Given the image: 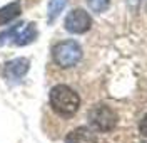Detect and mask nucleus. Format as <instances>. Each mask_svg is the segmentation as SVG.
<instances>
[{
	"label": "nucleus",
	"instance_id": "1",
	"mask_svg": "<svg viewBox=\"0 0 147 143\" xmlns=\"http://www.w3.org/2000/svg\"><path fill=\"white\" fill-rule=\"evenodd\" d=\"M50 106L57 114L70 118L79 111L80 98L67 84H57L50 89Z\"/></svg>",
	"mask_w": 147,
	"mask_h": 143
},
{
	"label": "nucleus",
	"instance_id": "2",
	"mask_svg": "<svg viewBox=\"0 0 147 143\" xmlns=\"http://www.w3.org/2000/svg\"><path fill=\"white\" fill-rule=\"evenodd\" d=\"M54 62L60 67H74L82 59V47L75 40H64L59 42L52 51Z\"/></svg>",
	"mask_w": 147,
	"mask_h": 143
},
{
	"label": "nucleus",
	"instance_id": "3",
	"mask_svg": "<svg viewBox=\"0 0 147 143\" xmlns=\"http://www.w3.org/2000/svg\"><path fill=\"white\" fill-rule=\"evenodd\" d=\"M89 123L97 131H110L117 125V114L107 105H97L89 111Z\"/></svg>",
	"mask_w": 147,
	"mask_h": 143
},
{
	"label": "nucleus",
	"instance_id": "4",
	"mask_svg": "<svg viewBox=\"0 0 147 143\" xmlns=\"http://www.w3.org/2000/svg\"><path fill=\"white\" fill-rule=\"evenodd\" d=\"M92 27V17L84 9H74L65 17V30L70 34H85Z\"/></svg>",
	"mask_w": 147,
	"mask_h": 143
},
{
	"label": "nucleus",
	"instance_id": "5",
	"mask_svg": "<svg viewBox=\"0 0 147 143\" xmlns=\"http://www.w3.org/2000/svg\"><path fill=\"white\" fill-rule=\"evenodd\" d=\"M30 67V61L25 57H17V59H12L5 64V77L10 81H18L20 77L25 76V73Z\"/></svg>",
	"mask_w": 147,
	"mask_h": 143
},
{
	"label": "nucleus",
	"instance_id": "6",
	"mask_svg": "<svg viewBox=\"0 0 147 143\" xmlns=\"http://www.w3.org/2000/svg\"><path fill=\"white\" fill-rule=\"evenodd\" d=\"M37 39V29L34 24H20L18 32L15 36V44L17 46H27Z\"/></svg>",
	"mask_w": 147,
	"mask_h": 143
},
{
	"label": "nucleus",
	"instance_id": "7",
	"mask_svg": "<svg viewBox=\"0 0 147 143\" xmlns=\"http://www.w3.org/2000/svg\"><path fill=\"white\" fill-rule=\"evenodd\" d=\"M65 143H97V140H95V135L89 128L80 126V128H75L74 131L67 135Z\"/></svg>",
	"mask_w": 147,
	"mask_h": 143
},
{
	"label": "nucleus",
	"instance_id": "8",
	"mask_svg": "<svg viewBox=\"0 0 147 143\" xmlns=\"http://www.w3.org/2000/svg\"><path fill=\"white\" fill-rule=\"evenodd\" d=\"M18 14H20V3L18 2H12L9 5L2 7L0 9V25H5V24L12 22L15 17H18Z\"/></svg>",
	"mask_w": 147,
	"mask_h": 143
},
{
	"label": "nucleus",
	"instance_id": "9",
	"mask_svg": "<svg viewBox=\"0 0 147 143\" xmlns=\"http://www.w3.org/2000/svg\"><path fill=\"white\" fill-rule=\"evenodd\" d=\"M69 0H50L49 2V22H54L60 14L62 10L65 9Z\"/></svg>",
	"mask_w": 147,
	"mask_h": 143
},
{
	"label": "nucleus",
	"instance_id": "10",
	"mask_svg": "<svg viewBox=\"0 0 147 143\" xmlns=\"http://www.w3.org/2000/svg\"><path fill=\"white\" fill-rule=\"evenodd\" d=\"M109 3H110V0H87V5L94 12H97V14L105 12V10L109 9Z\"/></svg>",
	"mask_w": 147,
	"mask_h": 143
},
{
	"label": "nucleus",
	"instance_id": "11",
	"mask_svg": "<svg viewBox=\"0 0 147 143\" xmlns=\"http://www.w3.org/2000/svg\"><path fill=\"white\" fill-rule=\"evenodd\" d=\"M127 3H129V7H130L132 10H136V9H139L140 5L147 3V0H127Z\"/></svg>",
	"mask_w": 147,
	"mask_h": 143
},
{
	"label": "nucleus",
	"instance_id": "12",
	"mask_svg": "<svg viewBox=\"0 0 147 143\" xmlns=\"http://www.w3.org/2000/svg\"><path fill=\"white\" fill-rule=\"evenodd\" d=\"M139 131H140V133H142V135H144V136L147 138V114L144 116V118H142V120H140V125H139Z\"/></svg>",
	"mask_w": 147,
	"mask_h": 143
}]
</instances>
